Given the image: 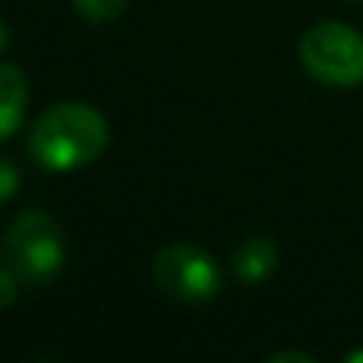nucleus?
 Segmentation results:
<instances>
[{"mask_svg":"<svg viewBox=\"0 0 363 363\" xmlns=\"http://www.w3.org/2000/svg\"><path fill=\"white\" fill-rule=\"evenodd\" d=\"M108 121L86 102H57L45 108L29 131V157L42 169L74 172L102 157Z\"/></svg>","mask_w":363,"mask_h":363,"instance_id":"f257e3e1","label":"nucleus"},{"mask_svg":"<svg viewBox=\"0 0 363 363\" xmlns=\"http://www.w3.org/2000/svg\"><path fill=\"white\" fill-rule=\"evenodd\" d=\"M0 255H4V264L26 287L45 284L61 271L64 258H67L64 230L45 211H26L6 226Z\"/></svg>","mask_w":363,"mask_h":363,"instance_id":"f03ea898","label":"nucleus"},{"mask_svg":"<svg viewBox=\"0 0 363 363\" xmlns=\"http://www.w3.org/2000/svg\"><path fill=\"white\" fill-rule=\"evenodd\" d=\"M300 61L313 80L354 89L363 83V35L345 23H319L303 35Z\"/></svg>","mask_w":363,"mask_h":363,"instance_id":"7ed1b4c3","label":"nucleus"},{"mask_svg":"<svg viewBox=\"0 0 363 363\" xmlns=\"http://www.w3.org/2000/svg\"><path fill=\"white\" fill-rule=\"evenodd\" d=\"M153 284L179 303H207L220 294V268L194 245H166L153 258Z\"/></svg>","mask_w":363,"mask_h":363,"instance_id":"20e7f679","label":"nucleus"},{"mask_svg":"<svg viewBox=\"0 0 363 363\" xmlns=\"http://www.w3.org/2000/svg\"><path fill=\"white\" fill-rule=\"evenodd\" d=\"M29 106V83L16 64H0V140H10L23 125Z\"/></svg>","mask_w":363,"mask_h":363,"instance_id":"39448f33","label":"nucleus"},{"mask_svg":"<svg viewBox=\"0 0 363 363\" xmlns=\"http://www.w3.org/2000/svg\"><path fill=\"white\" fill-rule=\"evenodd\" d=\"M277 268V245L268 236H249L233 252V271L242 284H262Z\"/></svg>","mask_w":363,"mask_h":363,"instance_id":"423d86ee","label":"nucleus"},{"mask_svg":"<svg viewBox=\"0 0 363 363\" xmlns=\"http://www.w3.org/2000/svg\"><path fill=\"white\" fill-rule=\"evenodd\" d=\"M74 6L93 23H112L128 10V0H74Z\"/></svg>","mask_w":363,"mask_h":363,"instance_id":"0eeeda50","label":"nucleus"},{"mask_svg":"<svg viewBox=\"0 0 363 363\" xmlns=\"http://www.w3.org/2000/svg\"><path fill=\"white\" fill-rule=\"evenodd\" d=\"M19 169L10 163L6 157H0V204H6V201L16 194V188H19Z\"/></svg>","mask_w":363,"mask_h":363,"instance_id":"6e6552de","label":"nucleus"},{"mask_svg":"<svg viewBox=\"0 0 363 363\" xmlns=\"http://www.w3.org/2000/svg\"><path fill=\"white\" fill-rule=\"evenodd\" d=\"M19 277L13 274L6 264H0V309H6V306H13L16 303V296H19Z\"/></svg>","mask_w":363,"mask_h":363,"instance_id":"1a4fd4ad","label":"nucleus"},{"mask_svg":"<svg viewBox=\"0 0 363 363\" xmlns=\"http://www.w3.org/2000/svg\"><path fill=\"white\" fill-rule=\"evenodd\" d=\"M284 360H300V363H313L309 354H296V351H284V354H274L271 363H284Z\"/></svg>","mask_w":363,"mask_h":363,"instance_id":"9d476101","label":"nucleus"},{"mask_svg":"<svg viewBox=\"0 0 363 363\" xmlns=\"http://www.w3.org/2000/svg\"><path fill=\"white\" fill-rule=\"evenodd\" d=\"M6 45H10V29H6V23L0 19V55L6 51Z\"/></svg>","mask_w":363,"mask_h":363,"instance_id":"9b49d317","label":"nucleus"},{"mask_svg":"<svg viewBox=\"0 0 363 363\" xmlns=\"http://www.w3.org/2000/svg\"><path fill=\"white\" fill-rule=\"evenodd\" d=\"M357 360H363V351H357V354H347V363H357Z\"/></svg>","mask_w":363,"mask_h":363,"instance_id":"f8f14e48","label":"nucleus"}]
</instances>
